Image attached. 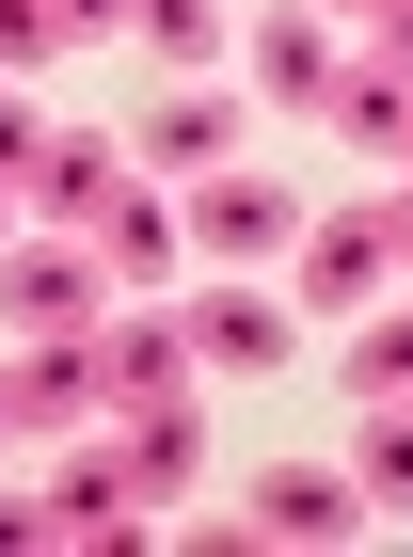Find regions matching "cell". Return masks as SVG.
<instances>
[{
	"label": "cell",
	"mask_w": 413,
	"mask_h": 557,
	"mask_svg": "<svg viewBox=\"0 0 413 557\" xmlns=\"http://www.w3.org/2000/svg\"><path fill=\"white\" fill-rule=\"evenodd\" d=\"M175 335H191V383H206V367H223V383H287V350H302V302L191 287V302H175Z\"/></svg>",
	"instance_id": "1"
},
{
	"label": "cell",
	"mask_w": 413,
	"mask_h": 557,
	"mask_svg": "<svg viewBox=\"0 0 413 557\" xmlns=\"http://www.w3.org/2000/svg\"><path fill=\"white\" fill-rule=\"evenodd\" d=\"M381 271H398L381 208H334V223H302V239H287V302H302V319H366Z\"/></svg>",
	"instance_id": "2"
},
{
	"label": "cell",
	"mask_w": 413,
	"mask_h": 557,
	"mask_svg": "<svg viewBox=\"0 0 413 557\" xmlns=\"http://www.w3.org/2000/svg\"><path fill=\"white\" fill-rule=\"evenodd\" d=\"M350 525H366L350 462H254L239 478V542H350Z\"/></svg>",
	"instance_id": "3"
},
{
	"label": "cell",
	"mask_w": 413,
	"mask_h": 557,
	"mask_svg": "<svg viewBox=\"0 0 413 557\" xmlns=\"http://www.w3.org/2000/svg\"><path fill=\"white\" fill-rule=\"evenodd\" d=\"M175 223H191L206 271H254V256H287V239H302V208L271 191V175H191V208H175Z\"/></svg>",
	"instance_id": "4"
},
{
	"label": "cell",
	"mask_w": 413,
	"mask_h": 557,
	"mask_svg": "<svg viewBox=\"0 0 413 557\" xmlns=\"http://www.w3.org/2000/svg\"><path fill=\"white\" fill-rule=\"evenodd\" d=\"M96 302H112L96 256H64V239H0V319H16V335H96Z\"/></svg>",
	"instance_id": "5"
},
{
	"label": "cell",
	"mask_w": 413,
	"mask_h": 557,
	"mask_svg": "<svg viewBox=\"0 0 413 557\" xmlns=\"http://www.w3.org/2000/svg\"><path fill=\"white\" fill-rule=\"evenodd\" d=\"M223 144H239V96L223 81H175L127 112V175H223Z\"/></svg>",
	"instance_id": "6"
},
{
	"label": "cell",
	"mask_w": 413,
	"mask_h": 557,
	"mask_svg": "<svg viewBox=\"0 0 413 557\" xmlns=\"http://www.w3.org/2000/svg\"><path fill=\"white\" fill-rule=\"evenodd\" d=\"M16 430H80V414H112V350L96 335H33V367H16Z\"/></svg>",
	"instance_id": "7"
},
{
	"label": "cell",
	"mask_w": 413,
	"mask_h": 557,
	"mask_svg": "<svg viewBox=\"0 0 413 557\" xmlns=\"http://www.w3.org/2000/svg\"><path fill=\"white\" fill-rule=\"evenodd\" d=\"M127 478H143V510H175L206 478V414H191V383L175 398H127Z\"/></svg>",
	"instance_id": "8"
},
{
	"label": "cell",
	"mask_w": 413,
	"mask_h": 557,
	"mask_svg": "<svg viewBox=\"0 0 413 557\" xmlns=\"http://www.w3.org/2000/svg\"><path fill=\"white\" fill-rule=\"evenodd\" d=\"M48 542H143V478H127V446H112V462L80 446V462L48 478Z\"/></svg>",
	"instance_id": "9"
},
{
	"label": "cell",
	"mask_w": 413,
	"mask_h": 557,
	"mask_svg": "<svg viewBox=\"0 0 413 557\" xmlns=\"http://www.w3.org/2000/svg\"><path fill=\"white\" fill-rule=\"evenodd\" d=\"M175 256H191V223H175L160 191H112V208H96V271H112V287H175Z\"/></svg>",
	"instance_id": "10"
},
{
	"label": "cell",
	"mask_w": 413,
	"mask_h": 557,
	"mask_svg": "<svg viewBox=\"0 0 413 557\" xmlns=\"http://www.w3.org/2000/svg\"><path fill=\"white\" fill-rule=\"evenodd\" d=\"M254 96H271V112H318L334 96V16H254Z\"/></svg>",
	"instance_id": "11"
},
{
	"label": "cell",
	"mask_w": 413,
	"mask_h": 557,
	"mask_svg": "<svg viewBox=\"0 0 413 557\" xmlns=\"http://www.w3.org/2000/svg\"><path fill=\"white\" fill-rule=\"evenodd\" d=\"M112 191H127V144H48V160H33V223H48V239H96Z\"/></svg>",
	"instance_id": "12"
},
{
	"label": "cell",
	"mask_w": 413,
	"mask_h": 557,
	"mask_svg": "<svg viewBox=\"0 0 413 557\" xmlns=\"http://www.w3.org/2000/svg\"><path fill=\"white\" fill-rule=\"evenodd\" d=\"M318 112L366 144V160H398V144H413V64H334V96H318Z\"/></svg>",
	"instance_id": "13"
},
{
	"label": "cell",
	"mask_w": 413,
	"mask_h": 557,
	"mask_svg": "<svg viewBox=\"0 0 413 557\" xmlns=\"http://www.w3.org/2000/svg\"><path fill=\"white\" fill-rule=\"evenodd\" d=\"M96 350H112V414L191 383V335H175V319H96Z\"/></svg>",
	"instance_id": "14"
},
{
	"label": "cell",
	"mask_w": 413,
	"mask_h": 557,
	"mask_svg": "<svg viewBox=\"0 0 413 557\" xmlns=\"http://www.w3.org/2000/svg\"><path fill=\"white\" fill-rule=\"evenodd\" d=\"M350 494H366V510H413V398H366V430H350Z\"/></svg>",
	"instance_id": "15"
},
{
	"label": "cell",
	"mask_w": 413,
	"mask_h": 557,
	"mask_svg": "<svg viewBox=\"0 0 413 557\" xmlns=\"http://www.w3.org/2000/svg\"><path fill=\"white\" fill-rule=\"evenodd\" d=\"M127 33H143L175 81H191V64H223V0H127Z\"/></svg>",
	"instance_id": "16"
},
{
	"label": "cell",
	"mask_w": 413,
	"mask_h": 557,
	"mask_svg": "<svg viewBox=\"0 0 413 557\" xmlns=\"http://www.w3.org/2000/svg\"><path fill=\"white\" fill-rule=\"evenodd\" d=\"M350 398H413V319H366L350 335Z\"/></svg>",
	"instance_id": "17"
},
{
	"label": "cell",
	"mask_w": 413,
	"mask_h": 557,
	"mask_svg": "<svg viewBox=\"0 0 413 557\" xmlns=\"http://www.w3.org/2000/svg\"><path fill=\"white\" fill-rule=\"evenodd\" d=\"M33 64H64V16L48 0H0V81H33Z\"/></svg>",
	"instance_id": "18"
},
{
	"label": "cell",
	"mask_w": 413,
	"mask_h": 557,
	"mask_svg": "<svg viewBox=\"0 0 413 557\" xmlns=\"http://www.w3.org/2000/svg\"><path fill=\"white\" fill-rule=\"evenodd\" d=\"M33 160H48V112H33V96H0V175L33 191Z\"/></svg>",
	"instance_id": "19"
},
{
	"label": "cell",
	"mask_w": 413,
	"mask_h": 557,
	"mask_svg": "<svg viewBox=\"0 0 413 557\" xmlns=\"http://www.w3.org/2000/svg\"><path fill=\"white\" fill-rule=\"evenodd\" d=\"M64 16V48H96V33H127V0H48Z\"/></svg>",
	"instance_id": "20"
},
{
	"label": "cell",
	"mask_w": 413,
	"mask_h": 557,
	"mask_svg": "<svg viewBox=\"0 0 413 557\" xmlns=\"http://www.w3.org/2000/svg\"><path fill=\"white\" fill-rule=\"evenodd\" d=\"M381 64H413V0H381Z\"/></svg>",
	"instance_id": "21"
},
{
	"label": "cell",
	"mask_w": 413,
	"mask_h": 557,
	"mask_svg": "<svg viewBox=\"0 0 413 557\" xmlns=\"http://www.w3.org/2000/svg\"><path fill=\"white\" fill-rule=\"evenodd\" d=\"M0 446H16V398H0Z\"/></svg>",
	"instance_id": "22"
},
{
	"label": "cell",
	"mask_w": 413,
	"mask_h": 557,
	"mask_svg": "<svg viewBox=\"0 0 413 557\" xmlns=\"http://www.w3.org/2000/svg\"><path fill=\"white\" fill-rule=\"evenodd\" d=\"M0 191H16V175H0ZM0 239H16V208H0Z\"/></svg>",
	"instance_id": "23"
},
{
	"label": "cell",
	"mask_w": 413,
	"mask_h": 557,
	"mask_svg": "<svg viewBox=\"0 0 413 557\" xmlns=\"http://www.w3.org/2000/svg\"><path fill=\"white\" fill-rule=\"evenodd\" d=\"M350 16H381V0H350Z\"/></svg>",
	"instance_id": "24"
},
{
	"label": "cell",
	"mask_w": 413,
	"mask_h": 557,
	"mask_svg": "<svg viewBox=\"0 0 413 557\" xmlns=\"http://www.w3.org/2000/svg\"><path fill=\"white\" fill-rule=\"evenodd\" d=\"M398 175H413V144H398Z\"/></svg>",
	"instance_id": "25"
}]
</instances>
